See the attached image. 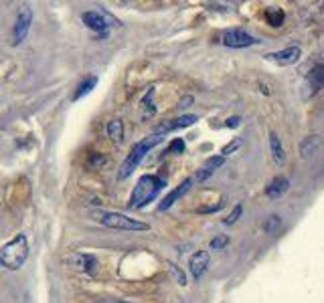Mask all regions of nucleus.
<instances>
[{
	"label": "nucleus",
	"instance_id": "obj_7",
	"mask_svg": "<svg viewBox=\"0 0 324 303\" xmlns=\"http://www.w3.org/2000/svg\"><path fill=\"white\" fill-rule=\"evenodd\" d=\"M197 121H199V115L187 113V115L168 119V121H164V123H160V125H156L154 134H156V136H164V134H168V132H176V130H182V128H191V125L197 123Z\"/></svg>",
	"mask_w": 324,
	"mask_h": 303
},
{
	"label": "nucleus",
	"instance_id": "obj_6",
	"mask_svg": "<svg viewBox=\"0 0 324 303\" xmlns=\"http://www.w3.org/2000/svg\"><path fill=\"white\" fill-rule=\"evenodd\" d=\"M302 57V49L298 45H292V47H286L282 50H273V53H268L266 55V61H271L280 67H288V65H294L298 63Z\"/></svg>",
	"mask_w": 324,
	"mask_h": 303
},
{
	"label": "nucleus",
	"instance_id": "obj_12",
	"mask_svg": "<svg viewBox=\"0 0 324 303\" xmlns=\"http://www.w3.org/2000/svg\"><path fill=\"white\" fill-rule=\"evenodd\" d=\"M191 186H193V178H187L184 182H180V184H178L174 190H170V192H168V194L162 198V202L158 204V210H160V212H164V210L172 208V206L176 204V200H178V198H182V196H184V194L191 190Z\"/></svg>",
	"mask_w": 324,
	"mask_h": 303
},
{
	"label": "nucleus",
	"instance_id": "obj_19",
	"mask_svg": "<svg viewBox=\"0 0 324 303\" xmlns=\"http://www.w3.org/2000/svg\"><path fill=\"white\" fill-rule=\"evenodd\" d=\"M108 136L113 142H122L124 140V123L120 119H111L108 123Z\"/></svg>",
	"mask_w": 324,
	"mask_h": 303
},
{
	"label": "nucleus",
	"instance_id": "obj_20",
	"mask_svg": "<svg viewBox=\"0 0 324 303\" xmlns=\"http://www.w3.org/2000/svg\"><path fill=\"white\" fill-rule=\"evenodd\" d=\"M280 226H282V218H280V214H271V216H268V220L264 222V231H266V233H270V235H273Z\"/></svg>",
	"mask_w": 324,
	"mask_h": 303
},
{
	"label": "nucleus",
	"instance_id": "obj_23",
	"mask_svg": "<svg viewBox=\"0 0 324 303\" xmlns=\"http://www.w3.org/2000/svg\"><path fill=\"white\" fill-rule=\"evenodd\" d=\"M241 214H243V206H241V204H237V206L231 210V214H229V216L223 220V222H225V226H231V224H235V222L241 218Z\"/></svg>",
	"mask_w": 324,
	"mask_h": 303
},
{
	"label": "nucleus",
	"instance_id": "obj_5",
	"mask_svg": "<svg viewBox=\"0 0 324 303\" xmlns=\"http://www.w3.org/2000/svg\"><path fill=\"white\" fill-rule=\"evenodd\" d=\"M260 41L249 35L243 27H233V29H225L221 33V45L227 47V49H247V47H253L258 45Z\"/></svg>",
	"mask_w": 324,
	"mask_h": 303
},
{
	"label": "nucleus",
	"instance_id": "obj_21",
	"mask_svg": "<svg viewBox=\"0 0 324 303\" xmlns=\"http://www.w3.org/2000/svg\"><path fill=\"white\" fill-rule=\"evenodd\" d=\"M241 144H243V140H241V138H233V140H231L227 146H223V148H221V156L225 158V156H231V154H235V152L241 148Z\"/></svg>",
	"mask_w": 324,
	"mask_h": 303
},
{
	"label": "nucleus",
	"instance_id": "obj_13",
	"mask_svg": "<svg viewBox=\"0 0 324 303\" xmlns=\"http://www.w3.org/2000/svg\"><path fill=\"white\" fill-rule=\"evenodd\" d=\"M81 20H83V24L87 27V29H91V31H96V33H102L104 37L108 35V20H106V16L102 14V12H96V10H89V12H83L81 14Z\"/></svg>",
	"mask_w": 324,
	"mask_h": 303
},
{
	"label": "nucleus",
	"instance_id": "obj_8",
	"mask_svg": "<svg viewBox=\"0 0 324 303\" xmlns=\"http://www.w3.org/2000/svg\"><path fill=\"white\" fill-rule=\"evenodd\" d=\"M31 22H33V10L29 6H22L18 12V18H16V24H14V45H18L27 39Z\"/></svg>",
	"mask_w": 324,
	"mask_h": 303
},
{
	"label": "nucleus",
	"instance_id": "obj_29",
	"mask_svg": "<svg viewBox=\"0 0 324 303\" xmlns=\"http://www.w3.org/2000/svg\"><path fill=\"white\" fill-rule=\"evenodd\" d=\"M96 303H130V301H126V299H100V301Z\"/></svg>",
	"mask_w": 324,
	"mask_h": 303
},
{
	"label": "nucleus",
	"instance_id": "obj_22",
	"mask_svg": "<svg viewBox=\"0 0 324 303\" xmlns=\"http://www.w3.org/2000/svg\"><path fill=\"white\" fill-rule=\"evenodd\" d=\"M227 245H229V237L227 235H217L215 239L209 243V249L211 251H223Z\"/></svg>",
	"mask_w": 324,
	"mask_h": 303
},
{
	"label": "nucleus",
	"instance_id": "obj_11",
	"mask_svg": "<svg viewBox=\"0 0 324 303\" xmlns=\"http://www.w3.org/2000/svg\"><path fill=\"white\" fill-rule=\"evenodd\" d=\"M67 261H69V265H71L73 269H77V271H81V273H87V275H94L96 269H98V259H96L94 255L75 252V255H71Z\"/></svg>",
	"mask_w": 324,
	"mask_h": 303
},
{
	"label": "nucleus",
	"instance_id": "obj_15",
	"mask_svg": "<svg viewBox=\"0 0 324 303\" xmlns=\"http://www.w3.org/2000/svg\"><path fill=\"white\" fill-rule=\"evenodd\" d=\"M223 162H225V158L223 156H211V158H207V162L203 164V168L197 172V180L199 182H205V180H209L213 174H215L217 170L223 166Z\"/></svg>",
	"mask_w": 324,
	"mask_h": 303
},
{
	"label": "nucleus",
	"instance_id": "obj_27",
	"mask_svg": "<svg viewBox=\"0 0 324 303\" xmlns=\"http://www.w3.org/2000/svg\"><path fill=\"white\" fill-rule=\"evenodd\" d=\"M225 125L231 128V130H233V128H239V125H241V117H239V115H233V117H229V119L225 121Z\"/></svg>",
	"mask_w": 324,
	"mask_h": 303
},
{
	"label": "nucleus",
	"instance_id": "obj_16",
	"mask_svg": "<svg viewBox=\"0 0 324 303\" xmlns=\"http://www.w3.org/2000/svg\"><path fill=\"white\" fill-rule=\"evenodd\" d=\"M270 154L275 162V166H284L286 160H288V154H286V148L282 146V140L275 132H270Z\"/></svg>",
	"mask_w": 324,
	"mask_h": 303
},
{
	"label": "nucleus",
	"instance_id": "obj_24",
	"mask_svg": "<svg viewBox=\"0 0 324 303\" xmlns=\"http://www.w3.org/2000/svg\"><path fill=\"white\" fill-rule=\"evenodd\" d=\"M268 20H270L271 27H280L282 20H284V12L273 6V8H270V12H268Z\"/></svg>",
	"mask_w": 324,
	"mask_h": 303
},
{
	"label": "nucleus",
	"instance_id": "obj_17",
	"mask_svg": "<svg viewBox=\"0 0 324 303\" xmlns=\"http://www.w3.org/2000/svg\"><path fill=\"white\" fill-rule=\"evenodd\" d=\"M290 190V180L286 176H275L273 180H270V184L266 186V194L270 198H280Z\"/></svg>",
	"mask_w": 324,
	"mask_h": 303
},
{
	"label": "nucleus",
	"instance_id": "obj_25",
	"mask_svg": "<svg viewBox=\"0 0 324 303\" xmlns=\"http://www.w3.org/2000/svg\"><path fill=\"white\" fill-rule=\"evenodd\" d=\"M168 152H170V154H174V152H176V154H182V152H184V142H182L180 138L172 140L170 146H168Z\"/></svg>",
	"mask_w": 324,
	"mask_h": 303
},
{
	"label": "nucleus",
	"instance_id": "obj_3",
	"mask_svg": "<svg viewBox=\"0 0 324 303\" xmlns=\"http://www.w3.org/2000/svg\"><path fill=\"white\" fill-rule=\"evenodd\" d=\"M29 257V245H27V237L25 235H16L12 241H8L2 249H0V263L10 269V271H16L25 265Z\"/></svg>",
	"mask_w": 324,
	"mask_h": 303
},
{
	"label": "nucleus",
	"instance_id": "obj_9",
	"mask_svg": "<svg viewBox=\"0 0 324 303\" xmlns=\"http://www.w3.org/2000/svg\"><path fill=\"white\" fill-rule=\"evenodd\" d=\"M209 261H211L209 251H197L193 257H191V261H189V271H191V275H193L195 281H199V279L207 273Z\"/></svg>",
	"mask_w": 324,
	"mask_h": 303
},
{
	"label": "nucleus",
	"instance_id": "obj_14",
	"mask_svg": "<svg viewBox=\"0 0 324 303\" xmlns=\"http://www.w3.org/2000/svg\"><path fill=\"white\" fill-rule=\"evenodd\" d=\"M320 146H322V138H320L318 134H310L308 138H304V140L300 142V158L310 160L314 154H318Z\"/></svg>",
	"mask_w": 324,
	"mask_h": 303
},
{
	"label": "nucleus",
	"instance_id": "obj_26",
	"mask_svg": "<svg viewBox=\"0 0 324 303\" xmlns=\"http://www.w3.org/2000/svg\"><path fill=\"white\" fill-rule=\"evenodd\" d=\"M170 271H172V275L176 277V281L180 283V285H187V279H184V273L174 265V263H170Z\"/></svg>",
	"mask_w": 324,
	"mask_h": 303
},
{
	"label": "nucleus",
	"instance_id": "obj_18",
	"mask_svg": "<svg viewBox=\"0 0 324 303\" xmlns=\"http://www.w3.org/2000/svg\"><path fill=\"white\" fill-rule=\"evenodd\" d=\"M96 85H98V77H96V75L87 77V79H85V81H83V83H81V85L77 87V91H75L73 99H75V101L81 99V97H83V95H87V93H89V91H91V89H94Z\"/></svg>",
	"mask_w": 324,
	"mask_h": 303
},
{
	"label": "nucleus",
	"instance_id": "obj_1",
	"mask_svg": "<svg viewBox=\"0 0 324 303\" xmlns=\"http://www.w3.org/2000/svg\"><path fill=\"white\" fill-rule=\"evenodd\" d=\"M164 186H166V182H164V178H160V176H152V174L142 176L138 180V184L134 186V192H132L130 202H128V208L134 210V208L146 206L148 202H152L158 196V192H160Z\"/></svg>",
	"mask_w": 324,
	"mask_h": 303
},
{
	"label": "nucleus",
	"instance_id": "obj_10",
	"mask_svg": "<svg viewBox=\"0 0 324 303\" xmlns=\"http://www.w3.org/2000/svg\"><path fill=\"white\" fill-rule=\"evenodd\" d=\"M322 87H324V65L318 63V65H314V67L310 69V73L306 75V89H308L306 99L312 97V95H316Z\"/></svg>",
	"mask_w": 324,
	"mask_h": 303
},
{
	"label": "nucleus",
	"instance_id": "obj_2",
	"mask_svg": "<svg viewBox=\"0 0 324 303\" xmlns=\"http://www.w3.org/2000/svg\"><path fill=\"white\" fill-rule=\"evenodd\" d=\"M162 136H156V134H152V136H148V138H144L142 142H138L132 150H130V154H128V158L124 160V164H122V168H120V172H118V178L120 180H126L138 166H140V162L146 158V154L152 150V148H156L158 144H160Z\"/></svg>",
	"mask_w": 324,
	"mask_h": 303
},
{
	"label": "nucleus",
	"instance_id": "obj_4",
	"mask_svg": "<svg viewBox=\"0 0 324 303\" xmlns=\"http://www.w3.org/2000/svg\"><path fill=\"white\" fill-rule=\"evenodd\" d=\"M91 216L102 222L108 229H118V231H148L150 226L146 222H140L136 218H130L120 212H109V210H94Z\"/></svg>",
	"mask_w": 324,
	"mask_h": 303
},
{
	"label": "nucleus",
	"instance_id": "obj_28",
	"mask_svg": "<svg viewBox=\"0 0 324 303\" xmlns=\"http://www.w3.org/2000/svg\"><path fill=\"white\" fill-rule=\"evenodd\" d=\"M193 95H187V97H182V99H180V103H178V107H187V105H191V103H193Z\"/></svg>",
	"mask_w": 324,
	"mask_h": 303
}]
</instances>
